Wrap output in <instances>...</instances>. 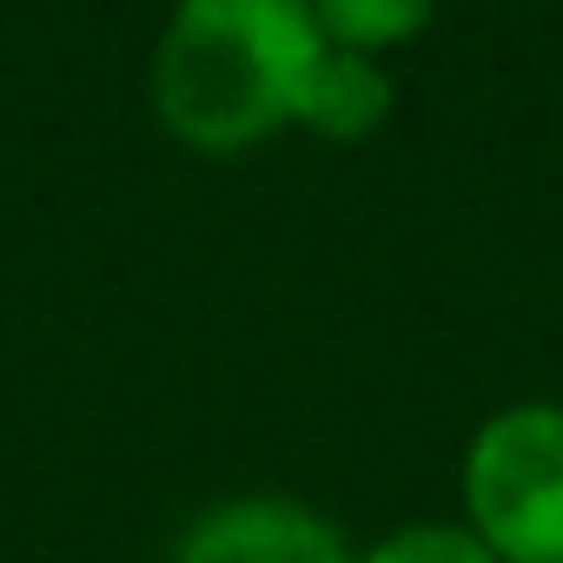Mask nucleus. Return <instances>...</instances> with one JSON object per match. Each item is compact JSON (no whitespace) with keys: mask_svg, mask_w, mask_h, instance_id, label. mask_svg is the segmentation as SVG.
Instances as JSON below:
<instances>
[{"mask_svg":"<svg viewBox=\"0 0 563 563\" xmlns=\"http://www.w3.org/2000/svg\"><path fill=\"white\" fill-rule=\"evenodd\" d=\"M464 523L497 563H563V405H510L464 451Z\"/></svg>","mask_w":563,"mask_h":563,"instance_id":"nucleus-2","label":"nucleus"},{"mask_svg":"<svg viewBox=\"0 0 563 563\" xmlns=\"http://www.w3.org/2000/svg\"><path fill=\"white\" fill-rule=\"evenodd\" d=\"M358 563H497V556L471 523H405L385 543H372Z\"/></svg>","mask_w":563,"mask_h":563,"instance_id":"nucleus-6","label":"nucleus"},{"mask_svg":"<svg viewBox=\"0 0 563 563\" xmlns=\"http://www.w3.org/2000/svg\"><path fill=\"white\" fill-rule=\"evenodd\" d=\"M391 113V80L372 54H352V47H319L312 74H306V93H299V120L319 126L325 140H365L372 126H385Z\"/></svg>","mask_w":563,"mask_h":563,"instance_id":"nucleus-4","label":"nucleus"},{"mask_svg":"<svg viewBox=\"0 0 563 563\" xmlns=\"http://www.w3.org/2000/svg\"><path fill=\"white\" fill-rule=\"evenodd\" d=\"M173 563H358L332 517L292 504V497H232L206 510Z\"/></svg>","mask_w":563,"mask_h":563,"instance_id":"nucleus-3","label":"nucleus"},{"mask_svg":"<svg viewBox=\"0 0 563 563\" xmlns=\"http://www.w3.org/2000/svg\"><path fill=\"white\" fill-rule=\"evenodd\" d=\"M431 8H438V0H312L325 41L352 47V54H378V47L411 41L431 21Z\"/></svg>","mask_w":563,"mask_h":563,"instance_id":"nucleus-5","label":"nucleus"},{"mask_svg":"<svg viewBox=\"0 0 563 563\" xmlns=\"http://www.w3.org/2000/svg\"><path fill=\"white\" fill-rule=\"evenodd\" d=\"M319 47L312 0H179L153 54V107L186 146L239 153L299 120Z\"/></svg>","mask_w":563,"mask_h":563,"instance_id":"nucleus-1","label":"nucleus"}]
</instances>
